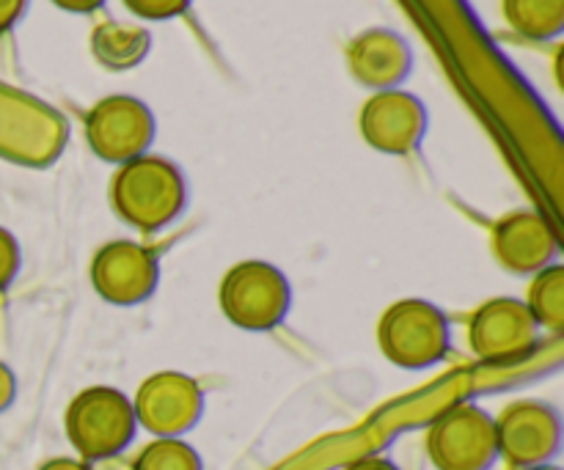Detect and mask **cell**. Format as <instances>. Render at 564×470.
<instances>
[{"label": "cell", "mask_w": 564, "mask_h": 470, "mask_svg": "<svg viewBox=\"0 0 564 470\" xmlns=\"http://www.w3.org/2000/svg\"><path fill=\"white\" fill-rule=\"evenodd\" d=\"M523 303L540 330L560 334L564 328V270L560 264H549L545 270L534 273L532 284H529V297Z\"/></svg>", "instance_id": "16"}, {"label": "cell", "mask_w": 564, "mask_h": 470, "mask_svg": "<svg viewBox=\"0 0 564 470\" xmlns=\"http://www.w3.org/2000/svg\"><path fill=\"white\" fill-rule=\"evenodd\" d=\"M132 470H204V462L185 438H154L135 457Z\"/></svg>", "instance_id": "17"}, {"label": "cell", "mask_w": 564, "mask_h": 470, "mask_svg": "<svg viewBox=\"0 0 564 470\" xmlns=\"http://www.w3.org/2000/svg\"><path fill=\"white\" fill-rule=\"evenodd\" d=\"M220 311L235 328L268 334L284 323L290 311V281L270 262H240L220 281Z\"/></svg>", "instance_id": "4"}, {"label": "cell", "mask_w": 564, "mask_h": 470, "mask_svg": "<svg viewBox=\"0 0 564 470\" xmlns=\"http://www.w3.org/2000/svg\"><path fill=\"white\" fill-rule=\"evenodd\" d=\"M64 429L80 460L91 466L113 460L135 440L138 422L132 400L110 385H91L69 402Z\"/></svg>", "instance_id": "2"}, {"label": "cell", "mask_w": 564, "mask_h": 470, "mask_svg": "<svg viewBox=\"0 0 564 470\" xmlns=\"http://www.w3.org/2000/svg\"><path fill=\"white\" fill-rule=\"evenodd\" d=\"M158 256L147 245L113 240L97 251L91 262V284L102 300L113 306H138L158 289Z\"/></svg>", "instance_id": "11"}, {"label": "cell", "mask_w": 564, "mask_h": 470, "mask_svg": "<svg viewBox=\"0 0 564 470\" xmlns=\"http://www.w3.org/2000/svg\"><path fill=\"white\" fill-rule=\"evenodd\" d=\"M345 470H400L389 457H361V460L350 462Z\"/></svg>", "instance_id": "24"}, {"label": "cell", "mask_w": 564, "mask_h": 470, "mask_svg": "<svg viewBox=\"0 0 564 470\" xmlns=\"http://www.w3.org/2000/svg\"><path fill=\"white\" fill-rule=\"evenodd\" d=\"M529 470H562L560 466H540V468H529Z\"/></svg>", "instance_id": "25"}, {"label": "cell", "mask_w": 564, "mask_h": 470, "mask_svg": "<svg viewBox=\"0 0 564 470\" xmlns=\"http://www.w3.org/2000/svg\"><path fill=\"white\" fill-rule=\"evenodd\" d=\"M540 325L518 297H494L482 303L468 325L471 352L485 363H516L538 347Z\"/></svg>", "instance_id": "9"}, {"label": "cell", "mask_w": 564, "mask_h": 470, "mask_svg": "<svg viewBox=\"0 0 564 470\" xmlns=\"http://www.w3.org/2000/svg\"><path fill=\"white\" fill-rule=\"evenodd\" d=\"M556 234L549 220L532 209L501 218L494 229V253L505 270L516 275H534L554 264Z\"/></svg>", "instance_id": "12"}, {"label": "cell", "mask_w": 564, "mask_h": 470, "mask_svg": "<svg viewBox=\"0 0 564 470\" xmlns=\"http://www.w3.org/2000/svg\"><path fill=\"white\" fill-rule=\"evenodd\" d=\"M86 141L105 163L124 165L149 152L154 141V116L147 102L130 94L99 99L86 116Z\"/></svg>", "instance_id": "6"}, {"label": "cell", "mask_w": 564, "mask_h": 470, "mask_svg": "<svg viewBox=\"0 0 564 470\" xmlns=\"http://www.w3.org/2000/svg\"><path fill=\"white\" fill-rule=\"evenodd\" d=\"M50 3L69 11V14H91V11H97L105 0H50Z\"/></svg>", "instance_id": "22"}, {"label": "cell", "mask_w": 564, "mask_h": 470, "mask_svg": "<svg viewBox=\"0 0 564 470\" xmlns=\"http://www.w3.org/2000/svg\"><path fill=\"white\" fill-rule=\"evenodd\" d=\"M380 352L408 372L438 367L449 352V319L435 303L408 297L386 308L378 325Z\"/></svg>", "instance_id": "3"}, {"label": "cell", "mask_w": 564, "mask_h": 470, "mask_svg": "<svg viewBox=\"0 0 564 470\" xmlns=\"http://www.w3.org/2000/svg\"><path fill=\"white\" fill-rule=\"evenodd\" d=\"M39 470H94V466L80 460V457H55V460H47Z\"/></svg>", "instance_id": "23"}, {"label": "cell", "mask_w": 564, "mask_h": 470, "mask_svg": "<svg viewBox=\"0 0 564 470\" xmlns=\"http://www.w3.org/2000/svg\"><path fill=\"white\" fill-rule=\"evenodd\" d=\"M17 270H20V248L9 231L0 229V289H6L14 281Z\"/></svg>", "instance_id": "19"}, {"label": "cell", "mask_w": 564, "mask_h": 470, "mask_svg": "<svg viewBox=\"0 0 564 470\" xmlns=\"http://www.w3.org/2000/svg\"><path fill=\"white\" fill-rule=\"evenodd\" d=\"M427 457L435 470H490L501 460L496 418L471 402L452 405L430 424Z\"/></svg>", "instance_id": "5"}, {"label": "cell", "mask_w": 564, "mask_h": 470, "mask_svg": "<svg viewBox=\"0 0 564 470\" xmlns=\"http://www.w3.org/2000/svg\"><path fill=\"white\" fill-rule=\"evenodd\" d=\"M121 3H124L132 14L141 17V20L160 22L185 14L191 0H121Z\"/></svg>", "instance_id": "18"}, {"label": "cell", "mask_w": 564, "mask_h": 470, "mask_svg": "<svg viewBox=\"0 0 564 470\" xmlns=\"http://www.w3.org/2000/svg\"><path fill=\"white\" fill-rule=\"evenodd\" d=\"M110 201L119 218L141 231H160L174 223L187 204V185L171 160L141 154L119 165L110 182Z\"/></svg>", "instance_id": "1"}, {"label": "cell", "mask_w": 564, "mask_h": 470, "mask_svg": "<svg viewBox=\"0 0 564 470\" xmlns=\"http://www.w3.org/2000/svg\"><path fill=\"white\" fill-rule=\"evenodd\" d=\"M28 9V0H0V33L14 28Z\"/></svg>", "instance_id": "20"}, {"label": "cell", "mask_w": 564, "mask_h": 470, "mask_svg": "<svg viewBox=\"0 0 564 470\" xmlns=\"http://www.w3.org/2000/svg\"><path fill=\"white\" fill-rule=\"evenodd\" d=\"M501 9L512 31L534 42L556 39L564 28V0H505Z\"/></svg>", "instance_id": "15"}, {"label": "cell", "mask_w": 564, "mask_h": 470, "mask_svg": "<svg viewBox=\"0 0 564 470\" xmlns=\"http://www.w3.org/2000/svg\"><path fill=\"white\" fill-rule=\"evenodd\" d=\"M17 400V378L3 361H0V413L9 411Z\"/></svg>", "instance_id": "21"}, {"label": "cell", "mask_w": 564, "mask_h": 470, "mask_svg": "<svg viewBox=\"0 0 564 470\" xmlns=\"http://www.w3.org/2000/svg\"><path fill=\"white\" fill-rule=\"evenodd\" d=\"M152 36L143 25L135 22L108 20L94 28L91 33V53L108 69H132L141 64L149 53Z\"/></svg>", "instance_id": "14"}, {"label": "cell", "mask_w": 564, "mask_h": 470, "mask_svg": "<svg viewBox=\"0 0 564 470\" xmlns=\"http://www.w3.org/2000/svg\"><path fill=\"white\" fill-rule=\"evenodd\" d=\"M132 411L152 438H185L204 416V391L191 374L158 372L138 385Z\"/></svg>", "instance_id": "8"}, {"label": "cell", "mask_w": 564, "mask_h": 470, "mask_svg": "<svg viewBox=\"0 0 564 470\" xmlns=\"http://www.w3.org/2000/svg\"><path fill=\"white\" fill-rule=\"evenodd\" d=\"M499 457L512 468L554 466L562 451V418L556 407L540 400H518L496 418Z\"/></svg>", "instance_id": "7"}, {"label": "cell", "mask_w": 564, "mask_h": 470, "mask_svg": "<svg viewBox=\"0 0 564 470\" xmlns=\"http://www.w3.org/2000/svg\"><path fill=\"white\" fill-rule=\"evenodd\" d=\"M361 138L383 154H411L427 132V108L422 99L402 88L375 91L358 116Z\"/></svg>", "instance_id": "10"}, {"label": "cell", "mask_w": 564, "mask_h": 470, "mask_svg": "<svg viewBox=\"0 0 564 470\" xmlns=\"http://www.w3.org/2000/svg\"><path fill=\"white\" fill-rule=\"evenodd\" d=\"M347 66L361 86L372 91L400 88L411 75L413 55L405 39L389 28H369L358 33L347 47Z\"/></svg>", "instance_id": "13"}]
</instances>
